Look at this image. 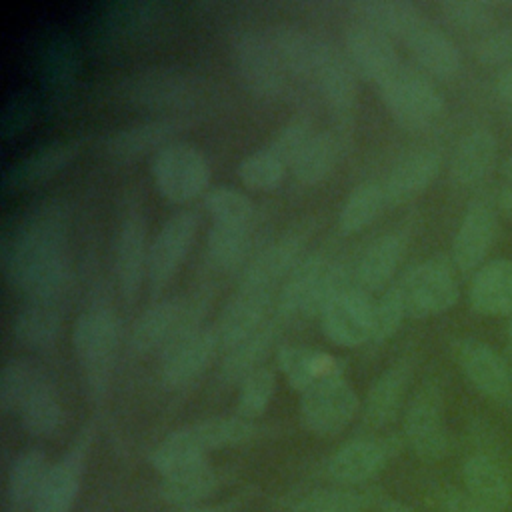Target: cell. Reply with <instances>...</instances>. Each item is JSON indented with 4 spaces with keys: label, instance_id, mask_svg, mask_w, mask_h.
<instances>
[{
    "label": "cell",
    "instance_id": "obj_10",
    "mask_svg": "<svg viewBox=\"0 0 512 512\" xmlns=\"http://www.w3.org/2000/svg\"><path fill=\"white\" fill-rule=\"evenodd\" d=\"M152 178L166 200L184 204L206 190L210 166L196 146L172 142L152 156Z\"/></svg>",
    "mask_w": 512,
    "mask_h": 512
},
{
    "label": "cell",
    "instance_id": "obj_50",
    "mask_svg": "<svg viewBox=\"0 0 512 512\" xmlns=\"http://www.w3.org/2000/svg\"><path fill=\"white\" fill-rule=\"evenodd\" d=\"M38 368L24 358H10L2 366L0 374V408L4 412H16L28 386L32 384Z\"/></svg>",
    "mask_w": 512,
    "mask_h": 512
},
{
    "label": "cell",
    "instance_id": "obj_9",
    "mask_svg": "<svg viewBox=\"0 0 512 512\" xmlns=\"http://www.w3.org/2000/svg\"><path fill=\"white\" fill-rule=\"evenodd\" d=\"M454 270V262L444 256H434L412 266L398 282L406 314L410 318H430L450 310L458 300Z\"/></svg>",
    "mask_w": 512,
    "mask_h": 512
},
{
    "label": "cell",
    "instance_id": "obj_2",
    "mask_svg": "<svg viewBox=\"0 0 512 512\" xmlns=\"http://www.w3.org/2000/svg\"><path fill=\"white\" fill-rule=\"evenodd\" d=\"M120 340V322L104 304L88 306L72 326V346L86 382L88 394L96 400L108 390Z\"/></svg>",
    "mask_w": 512,
    "mask_h": 512
},
{
    "label": "cell",
    "instance_id": "obj_18",
    "mask_svg": "<svg viewBox=\"0 0 512 512\" xmlns=\"http://www.w3.org/2000/svg\"><path fill=\"white\" fill-rule=\"evenodd\" d=\"M80 146L82 142L78 138L54 140L38 146L36 150L4 168L0 182L2 192L14 194L46 182L76 158Z\"/></svg>",
    "mask_w": 512,
    "mask_h": 512
},
{
    "label": "cell",
    "instance_id": "obj_43",
    "mask_svg": "<svg viewBox=\"0 0 512 512\" xmlns=\"http://www.w3.org/2000/svg\"><path fill=\"white\" fill-rule=\"evenodd\" d=\"M386 206L382 182L366 180L352 188V192L346 196L340 214H338V226L344 234H356L364 230L378 212Z\"/></svg>",
    "mask_w": 512,
    "mask_h": 512
},
{
    "label": "cell",
    "instance_id": "obj_14",
    "mask_svg": "<svg viewBox=\"0 0 512 512\" xmlns=\"http://www.w3.org/2000/svg\"><path fill=\"white\" fill-rule=\"evenodd\" d=\"M198 232V214L180 210L172 214L148 250V282L154 292L164 288L184 262Z\"/></svg>",
    "mask_w": 512,
    "mask_h": 512
},
{
    "label": "cell",
    "instance_id": "obj_1",
    "mask_svg": "<svg viewBox=\"0 0 512 512\" xmlns=\"http://www.w3.org/2000/svg\"><path fill=\"white\" fill-rule=\"evenodd\" d=\"M0 264L6 282L28 300L56 302L70 282L64 206L48 200L30 208L4 234Z\"/></svg>",
    "mask_w": 512,
    "mask_h": 512
},
{
    "label": "cell",
    "instance_id": "obj_59",
    "mask_svg": "<svg viewBox=\"0 0 512 512\" xmlns=\"http://www.w3.org/2000/svg\"><path fill=\"white\" fill-rule=\"evenodd\" d=\"M500 174H502V182H504V186H512V154L502 162V166H500Z\"/></svg>",
    "mask_w": 512,
    "mask_h": 512
},
{
    "label": "cell",
    "instance_id": "obj_6",
    "mask_svg": "<svg viewBox=\"0 0 512 512\" xmlns=\"http://www.w3.org/2000/svg\"><path fill=\"white\" fill-rule=\"evenodd\" d=\"M382 102L394 120L406 128H424L444 110L440 90L418 70L400 64L378 84Z\"/></svg>",
    "mask_w": 512,
    "mask_h": 512
},
{
    "label": "cell",
    "instance_id": "obj_33",
    "mask_svg": "<svg viewBox=\"0 0 512 512\" xmlns=\"http://www.w3.org/2000/svg\"><path fill=\"white\" fill-rule=\"evenodd\" d=\"M408 50L416 62L436 78L448 80L460 70V52L456 44L432 22L422 20L406 38Z\"/></svg>",
    "mask_w": 512,
    "mask_h": 512
},
{
    "label": "cell",
    "instance_id": "obj_40",
    "mask_svg": "<svg viewBox=\"0 0 512 512\" xmlns=\"http://www.w3.org/2000/svg\"><path fill=\"white\" fill-rule=\"evenodd\" d=\"M50 466L42 450L28 448L20 452L8 470V500L14 508L34 506Z\"/></svg>",
    "mask_w": 512,
    "mask_h": 512
},
{
    "label": "cell",
    "instance_id": "obj_23",
    "mask_svg": "<svg viewBox=\"0 0 512 512\" xmlns=\"http://www.w3.org/2000/svg\"><path fill=\"white\" fill-rule=\"evenodd\" d=\"M90 446V436L78 438V442L50 466L42 490L32 506V512H70L82 484V474L86 466V454Z\"/></svg>",
    "mask_w": 512,
    "mask_h": 512
},
{
    "label": "cell",
    "instance_id": "obj_25",
    "mask_svg": "<svg viewBox=\"0 0 512 512\" xmlns=\"http://www.w3.org/2000/svg\"><path fill=\"white\" fill-rule=\"evenodd\" d=\"M148 250L144 218L138 212L126 214L120 222L114 244L116 282L126 300H134L138 296L144 274H148Z\"/></svg>",
    "mask_w": 512,
    "mask_h": 512
},
{
    "label": "cell",
    "instance_id": "obj_27",
    "mask_svg": "<svg viewBox=\"0 0 512 512\" xmlns=\"http://www.w3.org/2000/svg\"><path fill=\"white\" fill-rule=\"evenodd\" d=\"M356 76L358 74L354 72L346 54H342L330 44L312 82L318 88L320 96L324 98L328 110L340 122H346L356 108V96H358Z\"/></svg>",
    "mask_w": 512,
    "mask_h": 512
},
{
    "label": "cell",
    "instance_id": "obj_20",
    "mask_svg": "<svg viewBox=\"0 0 512 512\" xmlns=\"http://www.w3.org/2000/svg\"><path fill=\"white\" fill-rule=\"evenodd\" d=\"M396 450L394 438H356L330 456L326 472L340 484H360L380 474Z\"/></svg>",
    "mask_w": 512,
    "mask_h": 512
},
{
    "label": "cell",
    "instance_id": "obj_58",
    "mask_svg": "<svg viewBox=\"0 0 512 512\" xmlns=\"http://www.w3.org/2000/svg\"><path fill=\"white\" fill-rule=\"evenodd\" d=\"M378 512H414L410 506H406L404 502H398V500H384L380 504V510Z\"/></svg>",
    "mask_w": 512,
    "mask_h": 512
},
{
    "label": "cell",
    "instance_id": "obj_17",
    "mask_svg": "<svg viewBox=\"0 0 512 512\" xmlns=\"http://www.w3.org/2000/svg\"><path fill=\"white\" fill-rule=\"evenodd\" d=\"M160 12L162 4L150 0L110 2L102 6L92 20V42L98 48L124 46L148 30Z\"/></svg>",
    "mask_w": 512,
    "mask_h": 512
},
{
    "label": "cell",
    "instance_id": "obj_55",
    "mask_svg": "<svg viewBox=\"0 0 512 512\" xmlns=\"http://www.w3.org/2000/svg\"><path fill=\"white\" fill-rule=\"evenodd\" d=\"M434 500L440 512H494L492 508L470 496L466 490L442 488L434 494Z\"/></svg>",
    "mask_w": 512,
    "mask_h": 512
},
{
    "label": "cell",
    "instance_id": "obj_36",
    "mask_svg": "<svg viewBox=\"0 0 512 512\" xmlns=\"http://www.w3.org/2000/svg\"><path fill=\"white\" fill-rule=\"evenodd\" d=\"M464 488L494 512H504L510 504V484L496 460L486 454H472L462 464Z\"/></svg>",
    "mask_w": 512,
    "mask_h": 512
},
{
    "label": "cell",
    "instance_id": "obj_51",
    "mask_svg": "<svg viewBox=\"0 0 512 512\" xmlns=\"http://www.w3.org/2000/svg\"><path fill=\"white\" fill-rule=\"evenodd\" d=\"M406 304L400 292V286L388 288L378 302H374V312H372V342H386L394 332L400 328L402 320L406 318Z\"/></svg>",
    "mask_w": 512,
    "mask_h": 512
},
{
    "label": "cell",
    "instance_id": "obj_53",
    "mask_svg": "<svg viewBox=\"0 0 512 512\" xmlns=\"http://www.w3.org/2000/svg\"><path fill=\"white\" fill-rule=\"evenodd\" d=\"M36 98L28 90L14 92L2 106V116H0V138L4 142L20 136L30 122L34 120L36 114Z\"/></svg>",
    "mask_w": 512,
    "mask_h": 512
},
{
    "label": "cell",
    "instance_id": "obj_13",
    "mask_svg": "<svg viewBox=\"0 0 512 512\" xmlns=\"http://www.w3.org/2000/svg\"><path fill=\"white\" fill-rule=\"evenodd\" d=\"M452 356L466 380L486 398L508 400L512 396V370L486 342L462 336L450 344Z\"/></svg>",
    "mask_w": 512,
    "mask_h": 512
},
{
    "label": "cell",
    "instance_id": "obj_32",
    "mask_svg": "<svg viewBox=\"0 0 512 512\" xmlns=\"http://www.w3.org/2000/svg\"><path fill=\"white\" fill-rule=\"evenodd\" d=\"M276 360L290 386L300 392H306L318 382L342 378L344 374L340 358L304 346H280Z\"/></svg>",
    "mask_w": 512,
    "mask_h": 512
},
{
    "label": "cell",
    "instance_id": "obj_54",
    "mask_svg": "<svg viewBox=\"0 0 512 512\" xmlns=\"http://www.w3.org/2000/svg\"><path fill=\"white\" fill-rule=\"evenodd\" d=\"M474 52L482 64H490V66L512 64V28L496 30L482 36Z\"/></svg>",
    "mask_w": 512,
    "mask_h": 512
},
{
    "label": "cell",
    "instance_id": "obj_57",
    "mask_svg": "<svg viewBox=\"0 0 512 512\" xmlns=\"http://www.w3.org/2000/svg\"><path fill=\"white\" fill-rule=\"evenodd\" d=\"M174 512H232V504H220V506H186V508H176Z\"/></svg>",
    "mask_w": 512,
    "mask_h": 512
},
{
    "label": "cell",
    "instance_id": "obj_7",
    "mask_svg": "<svg viewBox=\"0 0 512 512\" xmlns=\"http://www.w3.org/2000/svg\"><path fill=\"white\" fill-rule=\"evenodd\" d=\"M232 62L244 88L258 98H276L286 86V68L268 32L240 30L230 44Z\"/></svg>",
    "mask_w": 512,
    "mask_h": 512
},
{
    "label": "cell",
    "instance_id": "obj_39",
    "mask_svg": "<svg viewBox=\"0 0 512 512\" xmlns=\"http://www.w3.org/2000/svg\"><path fill=\"white\" fill-rule=\"evenodd\" d=\"M14 336L30 348H50L60 334V312L54 302L28 300L12 320Z\"/></svg>",
    "mask_w": 512,
    "mask_h": 512
},
{
    "label": "cell",
    "instance_id": "obj_19",
    "mask_svg": "<svg viewBox=\"0 0 512 512\" xmlns=\"http://www.w3.org/2000/svg\"><path fill=\"white\" fill-rule=\"evenodd\" d=\"M272 292L270 288L240 284L236 294L224 306L214 330L220 340V348L230 350L266 324L270 312Z\"/></svg>",
    "mask_w": 512,
    "mask_h": 512
},
{
    "label": "cell",
    "instance_id": "obj_46",
    "mask_svg": "<svg viewBox=\"0 0 512 512\" xmlns=\"http://www.w3.org/2000/svg\"><path fill=\"white\" fill-rule=\"evenodd\" d=\"M276 388V376L270 368H258L250 376H246L240 382L238 388V402H236V414L254 420L258 418L270 404Z\"/></svg>",
    "mask_w": 512,
    "mask_h": 512
},
{
    "label": "cell",
    "instance_id": "obj_37",
    "mask_svg": "<svg viewBox=\"0 0 512 512\" xmlns=\"http://www.w3.org/2000/svg\"><path fill=\"white\" fill-rule=\"evenodd\" d=\"M406 252V236L388 232L376 238L360 256L356 266V280L362 290H378L388 284Z\"/></svg>",
    "mask_w": 512,
    "mask_h": 512
},
{
    "label": "cell",
    "instance_id": "obj_3",
    "mask_svg": "<svg viewBox=\"0 0 512 512\" xmlns=\"http://www.w3.org/2000/svg\"><path fill=\"white\" fill-rule=\"evenodd\" d=\"M116 92L132 106L164 112V116H184L200 96V82L182 68L152 66L122 78Z\"/></svg>",
    "mask_w": 512,
    "mask_h": 512
},
{
    "label": "cell",
    "instance_id": "obj_41",
    "mask_svg": "<svg viewBox=\"0 0 512 512\" xmlns=\"http://www.w3.org/2000/svg\"><path fill=\"white\" fill-rule=\"evenodd\" d=\"M274 340H276V326L272 322H266L252 336H248L234 348L226 350L228 354L224 356V362H222V378L230 384H240L246 376L262 368V362L268 356Z\"/></svg>",
    "mask_w": 512,
    "mask_h": 512
},
{
    "label": "cell",
    "instance_id": "obj_35",
    "mask_svg": "<svg viewBox=\"0 0 512 512\" xmlns=\"http://www.w3.org/2000/svg\"><path fill=\"white\" fill-rule=\"evenodd\" d=\"M220 482V474L206 458L190 466H184L168 476H162L160 496L174 508L198 506L218 490Z\"/></svg>",
    "mask_w": 512,
    "mask_h": 512
},
{
    "label": "cell",
    "instance_id": "obj_29",
    "mask_svg": "<svg viewBox=\"0 0 512 512\" xmlns=\"http://www.w3.org/2000/svg\"><path fill=\"white\" fill-rule=\"evenodd\" d=\"M410 378H412V362L408 358H402L374 380V384L366 394V402L362 410V418L366 426L386 428L396 420L402 408Z\"/></svg>",
    "mask_w": 512,
    "mask_h": 512
},
{
    "label": "cell",
    "instance_id": "obj_44",
    "mask_svg": "<svg viewBox=\"0 0 512 512\" xmlns=\"http://www.w3.org/2000/svg\"><path fill=\"white\" fill-rule=\"evenodd\" d=\"M206 246L216 266L236 268L250 250V224L214 222Z\"/></svg>",
    "mask_w": 512,
    "mask_h": 512
},
{
    "label": "cell",
    "instance_id": "obj_45",
    "mask_svg": "<svg viewBox=\"0 0 512 512\" xmlns=\"http://www.w3.org/2000/svg\"><path fill=\"white\" fill-rule=\"evenodd\" d=\"M286 168L288 166L266 146L248 154L238 164V176L252 190H272L282 182Z\"/></svg>",
    "mask_w": 512,
    "mask_h": 512
},
{
    "label": "cell",
    "instance_id": "obj_15",
    "mask_svg": "<svg viewBox=\"0 0 512 512\" xmlns=\"http://www.w3.org/2000/svg\"><path fill=\"white\" fill-rule=\"evenodd\" d=\"M192 124L186 116H156L122 126L104 138V152L116 162H132L148 152L176 142L174 138Z\"/></svg>",
    "mask_w": 512,
    "mask_h": 512
},
{
    "label": "cell",
    "instance_id": "obj_60",
    "mask_svg": "<svg viewBox=\"0 0 512 512\" xmlns=\"http://www.w3.org/2000/svg\"><path fill=\"white\" fill-rule=\"evenodd\" d=\"M508 344L512 348V316H510V322H508Z\"/></svg>",
    "mask_w": 512,
    "mask_h": 512
},
{
    "label": "cell",
    "instance_id": "obj_26",
    "mask_svg": "<svg viewBox=\"0 0 512 512\" xmlns=\"http://www.w3.org/2000/svg\"><path fill=\"white\" fill-rule=\"evenodd\" d=\"M310 236L308 226H298L276 238L264 250H260L254 260L246 266L240 284L270 288L282 278L288 276L304 258L306 240Z\"/></svg>",
    "mask_w": 512,
    "mask_h": 512
},
{
    "label": "cell",
    "instance_id": "obj_24",
    "mask_svg": "<svg viewBox=\"0 0 512 512\" xmlns=\"http://www.w3.org/2000/svg\"><path fill=\"white\" fill-rule=\"evenodd\" d=\"M498 220L486 202H472L464 212L452 242V262L462 274L478 272L484 266L492 242L496 238Z\"/></svg>",
    "mask_w": 512,
    "mask_h": 512
},
{
    "label": "cell",
    "instance_id": "obj_31",
    "mask_svg": "<svg viewBox=\"0 0 512 512\" xmlns=\"http://www.w3.org/2000/svg\"><path fill=\"white\" fill-rule=\"evenodd\" d=\"M496 158V136L486 128H476L460 138L450 160V180L456 186H474L492 172Z\"/></svg>",
    "mask_w": 512,
    "mask_h": 512
},
{
    "label": "cell",
    "instance_id": "obj_8",
    "mask_svg": "<svg viewBox=\"0 0 512 512\" xmlns=\"http://www.w3.org/2000/svg\"><path fill=\"white\" fill-rule=\"evenodd\" d=\"M32 58L42 94L52 106L60 104L74 88L80 70V54L72 36L56 24H44L36 32Z\"/></svg>",
    "mask_w": 512,
    "mask_h": 512
},
{
    "label": "cell",
    "instance_id": "obj_21",
    "mask_svg": "<svg viewBox=\"0 0 512 512\" xmlns=\"http://www.w3.org/2000/svg\"><path fill=\"white\" fill-rule=\"evenodd\" d=\"M344 46L346 58L350 60L354 72L366 80H372L374 84L384 80L394 68L402 64L398 60L392 38L360 20L346 28Z\"/></svg>",
    "mask_w": 512,
    "mask_h": 512
},
{
    "label": "cell",
    "instance_id": "obj_56",
    "mask_svg": "<svg viewBox=\"0 0 512 512\" xmlns=\"http://www.w3.org/2000/svg\"><path fill=\"white\" fill-rule=\"evenodd\" d=\"M496 90H498V96H500L504 102H510V104H512V68L504 70V72L498 76Z\"/></svg>",
    "mask_w": 512,
    "mask_h": 512
},
{
    "label": "cell",
    "instance_id": "obj_11",
    "mask_svg": "<svg viewBox=\"0 0 512 512\" xmlns=\"http://www.w3.org/2000/svg\"><path fill=\"white\" fill-rule=\"evenodd\" d=\"M404 436L420 460L438 462L448 454L444 402L436 382H424L410 400L404 416Z\"/></svg>",
    "mask_w": 512,
    "mask_h": 512
},
{
    "label": "cell",
    "instance_id": "obj_34",
    "mask_svg": "<svg viewBox=\"0 0 512 512\" xmlns=\"http://www.w3.org/2000/svg\"><path fill=\"white\" fill-rule=\"evenodd\" d=\"M16 412L22 428L32 436H50L58 430L62 422V406L54 384L44 372H36Z\"/></svg>",
    "mask_w": 512,
    "mask_h": 512
},
{
    "label": "cell",
    "instance_id": "obj_4",
    "mask_svg": "<svg viewBox=\"0 0 512 512\" xmlns=\"http://www.w3.org/2000/svg\"><path fill=\"white\" fill-rule=\"evenodd\" d=\"M346 286L344 270L324 256L302 258L300 264L286 276L278 296L282 316H314Z\"/></svg>",
    "mask_w": 512,
    "mask_h": 512
},
{
    "label": "cell",
    "instance_id": "obj_38",
    "mask_svg": "<svg viewBox=\"0 0 512 512\" xmlns=\"http://www.w3.org/2000/svg\"><path fill=\"white\" fill-rule=\"evenodd\" d=\"M352 8L360 22H366L390 38L400 40H404L422 20H426L422 10L408 0H362Z\"/></svg>",
    "mask_w": 512,
    "mask_h": 512
},
{
    "label": "cell",
    "instance_id": "obj_16",
    "mask_svg": "<svg viewBox=\"0 0 512 512\" xmlns=\"http://www.w3.org/2000/svg\"><path fill=\"white\" fill-rule=\"evenodd\" d=\"M374 302L362 288H344L320 312V324L330 342L352 348L370 340Z\"/></svg>",
    "mask_w": 512,
    "mask_h": 512
},
{
    "label": "cell",
    "instance_id": "obj_22",
    "mask_svg": "<svg viewBox=\"0 0 512 512\" xmlns=\"http://www.w3.org/2000/svg\"><path fill=\"white\" fill-rule=\"evenodd\" d=\"M218 348L220 340L214 326L190 332L162 354L160 380L174 390L190 384L204 372Z\"/></svg>",
    "mask_w": 512,
    "mask_h": 512
},
{
    "label": "cell",
    "instance_id": "obj_47",
    "mask_svg": "<svg viewBox=\"0 0 512 512\" xmlns=\"http://www.w3.org/2000/svg\"><path fill=\"white\" fill-rule=\"evenodd\" d=\"M204 206L214 222L250 224L254 214L252 200L232 186L210 188L204 196Z\"/></svg>",
    "mask_w": 512,
    "mask_h": 512
},
{
    "label": "cell",
    "instance_id": "obj_42",
    "mask_svg": "<svg viewBox=\"0 0 512 512\" xmlns=\"http://www.w3.org/2000/svg\"><path fill=\"white\" fill-rule=\"evenodd\" d=\"M340 152H342V138L336 132H330V130L318 132L290 166L294 178L306 186L322 182L336 166Z\"/></svg>",
    "mask_w": 512,
    "mask_h": 512
},
{
    "label": "cell",
    "instance_id": "obj_28",
    "mask_svg": "<svg viewBox=\"0 0 512 512\" xmlns=\"http://www.w3.org/2000/svg\"><path fill=\"white\" fill-rule=\"evenodd\" d=\"M442 158L436 150H416L394 164L382 180L386 206H396L422 194L438 176Z\"/></svg>",
    "mask_w": 512,
    "mask_h": 512
},
{
    "label": "cell",
    "instance_id": "obj_49",
    "mask_svg": "<svg viewBox=\"0 0 512 512\" xmlns=\"http://www.w3.org/2000/svg\"><path fill=\"white\" fill-rule=\"evenodd\" d=\"M316 136L314 124L310 116L306 114H296L292 116L272 138L270 150L286 164L292 166L294 160L302 154V150L310 144V140Z\"/></svg>",
    "mask_w": 512,
    "mask_h": 512
},
{
    "label": "cell",
    "instance_id": "obj_52",
    "mask_svg": "<svg viewBox=\"0 0 512 512\" xmlns=\"http://www.w3.org/2000/svg\"><path fill=\"white\" fill-rule=\"evenodd\" d=\"M290 512H364V500L352 490L328 488L308 494Z\"/></svg>",
    "mask_w": 512,
    "mask_h": 512
},
{
    "label": "cell",
    "instance_id": "obj_30",
    "mask_svg": "<svg viewBox=\"0 0 512 512\" xmlns=\"http://www.w3.org/2000/svg\"><path fill=\"white\" fill-rule=\"evenodd\" d=\"M468 300L470 308L482 316H512V260L496 258L480 266Z\"/></svg>",
    "mask_w": 512,
    "mask_h": 512
},
{
    "label": "cell",
    "instance_id": "obj_5",
    "mask_svg": "<svg viewBox=\"0 0 512 512\" xmlns=\"http://www.w3.org/2000/svg\"><path fill=\"white\" fill-rule=\"evenodd\" d=\"M206 300L200 296L168 298L146 308L132 328V348L138 354H162L180 338L200 328Z\"/></svg>",
    "mask_w": 512,
    "mask_h": 512
},
{
    "label": "cell",
    "instance_id": "obj_48",
    "mask_svg": "<svg viewBox=\"0 0 512 512\" xmlns=\"http://www.w3.org/2000/svg\"><path fill=\"white\" fill-rule=\"evenodd\" d=\"M444 20L466 34L486 32L494 24V12L488 4L478 0H444L440 2Z\"/></svg>",
    "mask_w": 512,
    "mask_h": 512
},
{
    "label": "cell",
    "instance_id": "obj_12",
    "mask_svg": "<svg viewBox=\"0 0 512 512\" xmlns=\"http://www.w3.org/2000/svg\"><path fill=\"white\" fill-rule=\"evenodd\" d=\"M358 408L360 400L344 376L332 378L302 392L300 420L312 434L334 436L354 420Z\"/></svg>",
    "mask_w": 512,
    "mask_h": 512
}]
</instances>
